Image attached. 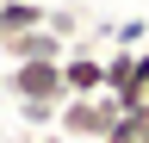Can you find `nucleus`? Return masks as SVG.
I'll return each mask as SVG.
<instances>
[{
    "instance_id": "nucleus-1",
    "label": "nucleus",
    "mask_w": 149,
    "mask_h": 143,
    "mask_svg": "<svg viewBox=\"0 0 149 143\" xmlns=\"http://www.w3.org/2000/svg\"><path fill=\"white\" fill-rule=\"evenodd\" d=\"M124 106L112 93H87V100H62V112H56V137L62 143H106L118 131Z\"/></svg>"
},
{
    "instance_id": "nucleus-2",
    "label": "nucleus",
    "mask_w": 149,
    "mask_h": 143,
    "mask_svg": "<svg viewBox=\"0 0 149 143\" xmlns=\"http://www.w3.org/2000/svg\"><path fill=\"white\" fill-rule=\"evenodd\" d=\"M0 93H6L13 106L19 100H68L62 87V62H6V75H0Z\"/></svg>"
},
{
    "instance_id": "nucleus-3",
    "label": "nucleus",
    "mask_w": 149,
    "mask_h": 143,
    "mask_svg": "<svg viewBox=\"0 0 149 143\" xmlns=\"http://www.w3.org/2000/svg\"><path fill=\"white\" fill-rule=\"evenodd\" d=\"M62 87H68V100H87V93H106V50L87 38H74L68 44V56H62Z\"/></svg>"
},
{
    "instance_id": "nucleus-4",
    "label": "nucleus",
    "mask_w": 149,
    "mask_h": 143,
    "mask_svg": "<svg viewBox=\"0 0 149 143\" xmlns=\"http://www.w3.org/2000/svg\"><path fill=\"white\" fill-rule=\"evenodd\" d=\"M0 56L6 62H62L68 44L56 38L50 25H37V31H19V38H0Z\"/></svg>"
},
{
    "instance_id": "nucleus-5",
    "label": "nucleus",
    "mask_w": 149,
    "mask_h": 143,
    "mask_svg": "<svg viewBox=\"0 0 149 143\" xmlns=\"http://www.w3.org/2000/svg\"><path fill=\"white\" fill-rule=\"evenodd\" d=\"M44 19H50V0H0V38L37 31Z\"/></svg>"
},
{
    "instance_id": "nucleus-6",
    "label": "nucleus",
    "mask_w": 149,
    "mask_h": 143,
    "mask_svg": "<svg viewBox=\"0 0 149 143\" xmlns=\"http://www.w3.org/2000/svg\"><path fill=\"white\" fill-rule=\"evenodd\" d=\"M13 112H19V124H31V131H56V112H62V106L56 100H19Z\"/></svg>"
},
{
    "instance_id": "nucleus-7",
    "label": "nucleus",
    "mask_w": 149,
    "mask_h": 143,
    "mask_svg": "<svg viewBox=\"0 0 149 143\" xmlns=\"http://www.w3.org/2000/svg\"><path fill=\"white\" fill-rule=\"evenodd\" d=\"M44 25H50L62 44H74V38H81V25H87V13H81V6H50V19H44Z\"/></svg>"
},
{
    "instance_id": "nucleus-8",
    "label": "nucleus",
    "mask_w": 149,
    "mask_h": 143,
    "mask_svg": "<svg viewBox=\"0 0 149 143\" xmlns=\"http://www.w3.org/2000/svg\"><path fill=\"white\" fill-rule=\"evenodd\" d=\"M149 44V19H124V25H112V50H143Z\"/></svg>"
},
{
    "instance_id": "nucleus-9",
    "label": "nucleus",
    "mask_w": 149,
    "mask_h": 143,
    "mask_svg": "<svg viewBox=\"0 0 149 143\" xmlns=\"http://www.w3.org/2000/svg\"><path fill=\"white\" fill-rule=\"evenodd\" d=\"M137 93H143V106H149V44L137 50Z\"/></svg>"
},
{
    "instance_id": "nucleus-10",
    "label": "nucleus",
    "mask_w": 149,
    "mask_h": 143,
    "mask_svg": "<svg viewBox=\"0 0 149 143\" xmlns=\"http://www.w3.org/2000/svg\"><path fill=\"white\" fill-rule=\"evenodd\" d=\"M130 131H137V143H149V106H137V112H124Z\"/></svg>"
},
{
    "instance_id": "nucleus-11",
    "label": "nucleus",
    "mask_w": 149,
    "mask_h": 143,
    "mask_svg": "<svg viewBox=\"0 0 149 143\" xmlns=\"http://www.w3.org/2000/svg\"><path fill=\"white\" fill-rule=\"evenodd\" d=\"M37 143H62V137H56V131H44V137H37Z\"/></svg>"
},
{
    "instance_id": "nucleus-12",
    "label": "nucleus",
    "mask_w": 149,
    "mask_h": 143,
    "mask_svg": "<svg viewBox=\"0 0 149 143\" xmlns=\"http://www.w3.org/2000/svg\"><path fill=\"white\" fill-rule=\"evenodd\" d=\"M0 143H6V131H0Z\"/></svg>"
}]
</instances>
